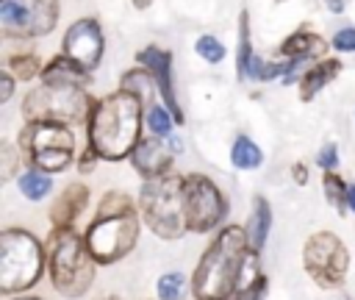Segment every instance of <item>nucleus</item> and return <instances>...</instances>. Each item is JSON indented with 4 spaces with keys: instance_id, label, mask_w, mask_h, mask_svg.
<instances>
[{
    "instance_id": "f257e3e1",
    "label": "nucleus",
    "mask_w": 355,
    "mask_h": 300,
    "mask_svg": "<svg viewBox=\"0 0 355 300\" xmlns=\"http://www.w3.org/2000/svg\"><path fill=\"white\" fill-rule=\"evenodd\" d=\"M255 247L247 239L244 228L227 225L202 253L194 278L191 294L194 300H230L239 289L258 278Z\"/></svg>"
},
{
    "instance_id": "f03ea898",
    "label": "nucleus",
    "mask_w": 355,
    "mask_h": 300,
    "mask_svg": "<svg viewBox=\"0 0 355 300\" xmlns=\"http://www.w3.org/2000/svg\"><path fill=\"white\" fill-rule=\"evenodd\" d=\"M141 97L133 92H116L103 97L89 114V144L100 158L119 161L139 144Z\"/></svg>"
},
{
    "instance_id": "7ed1b4c3",
    "label": "nucleus",
    "mask_w": 355,
    "mask_h": 300,
    "mask_svg": "<svg viewBox=\"0 0 355 300\" xmlns=\"http://www.w3.org/2000/svg\"><path fill=\"white\" fill-rule=\"evenodd\" d=\"M83 239L97 264H114L122 256H128L139 239V219L133 200L122 192L105 194Z\"/></svg>"
},
{
    "instance_id": "20e7f679",
    "label": "nucleus",
    "mask_w": 355,
    "mask_h": 300,
    "mask_svg": "<svg viewBox=\"0 0 355 300\" xmlns=\"http://www.w3.org/2000/svg\"><path fill=\"white\" fill-rule=\"evenodd\" d=\"M94 256L72 228H55L47 242V269L53 286L67 297H80L94 281Z\"/></svg>"
},
{
    "instance_id": "39448f33",
    "label": "nucleus",
    "mask_w": 355,
    "mask_h": 300,
    "mask_svg": "<svg viewBox=\"0 0 355 300\" xmlns=\"http://www.w3.org/2000/svg\"><path fill=\"white\" fill-rule=\"evenodd\" d=\"M44 253L33 233L6 228L0 233V292L14 294L31 289L42 275Z\"/></svg>"
},
{
    "instance_id": "423d86ee",
    "label": "nucleus",
    "mask_w": 355,
    "mask_h": 300,
    "mask_svg": "<svg viewBox=\"0 0 355 300\" xmlns=\"http://www.w3.org/2000/svg\"><path fill=\"white\" fill-rule=\"evenodd\" d=\"M139 206H141L144 222L161 239H178L183 231H189L186 214H183V178L178 175L147 178Z\"/></svg>"
},
{
    "instance_id": "0eeeda50",
    "label": "nucleus",
    "mask_w": 355,
    "mask_h": 300,
    "mask_svg": "<svg viewBox=\"0 0 355 300\" xmlns=\"http://www.w3.org/2000/svg\"><path fill=\"white\" fill-rule=\"evenodd\" d=\"M19 147L31 156V161L44 169V172H61L72 161V147L75 139L67 131L64 122H28L25 131L19 133Z\"/></svg>"
},
{
    "instance_id": "6e6552de",
    "label": "nucleus",
    "mask_w": 355,
    "mask_h": 300,
    "mask_svg": "<svg viewBox=\"0 0 355 300\" xmlns=\"http://www.w3.org/2000/svg\"><path fill=\"white\" fill-rule=\"evenodd\" d=\"M28 122L50 119V122H80L89 117V97L83 94L80 86H39L28 94L22 106Z\"/></svg>"
},
{
    "instance_id": "1a4fd4ad",
    "label": "nucleus",
    "mask_w": 355,
    "mask_h": 300,
    "mask_svg": "<svg viewBox=\"0 0 355 300\" xmlns=\"http://www.w3.org/2000/svg\"><path fill=\"white\" fill-rule=\"evenodd\" d=\"M183 214L189 231H211L222 222L227 214L225 197L216 189V183L205 175H186L183 178Z\"/></svg>"
},
{
    "instance_id": "9d476101",
    "label": "nucleus",
    "mask_w": 355,
    "mask_h": 300,
    "mask_svg": "<svg viewBox=\"0 0 355 300\" xmlns=\"http://www.w3.org/2000/svg\"><path fill=\"white\" fill-rule=\"evenodd\" d=\"M302 261H305L308 275L324 289L338 286L347 275V267H349V256H347L344 242L336 233H327V231L313 233L305 242Z\"/></svg>"
},
{
    "instance_id": "9b49d317",
    "label": "nucleus",
    "mask_w": 355,
    "mask_h": 300,
    "mask_svg": "<svg viewBox=\"0 0 355 300\" xmlns=\"http://www.w3.org/2000/svg\"><path fill=\"white\" fill-rule=\"evenodd\" d=\"M0 19L11 33L42 36L55 28L58 3L55 0H3Z\"/></svg>"
},
{
    "instance_id": "f8f14e48",
    "label": "nucleus",
    "mask_w": 355,
    "mask_h": 300,
    "mask_svg": "<svg viewBox=\"0 0 355 300\" xmlns=\"http://www.w3.org/2000/svg\"><path fill=\"white\" fill-rule=\"evenodd\" d=\"M64 56H69L83 69H94L103 56V33L94 19L75 22L64 36Z\"/></svg>"
},
{
    "instance_id": "ddd939ff",
    "label": "nucleus",
    "mask_w": 355,
    "mask_h": 300,
    "mask_svg": "<svg viewBox=\"0 0 355 300\" xmlns=\"http://www.w3.org/2000/svg\"><path fill=\"white\" fill-rule=\"evenodd\" d=\"M139 64H144L153 72V78L158 83V92L166 100V108L172 111V117L178 122H183V111H180V106L175 100V92H172V56L161 47H147V50L139 53Z\"/></svg>"
},
{
    "instance_id": "4468645a",
    "label": "nucleus",
    "mask_w": 355,
    "mask_h": 300,
    "mask_svg": "<svg viewBox=\"0 0 355 300\" xmlns=\"http://www.w3.org/2000/svg\"><path fill=\"white\" fill-rule=\"evenodd\" d=\"M169 153H172V150H166V147L153 136V139H139V144L133 147L130 158H133V167H136L144 178H158V175H164V172L169 169V161H172Z\"/></svg>"
},
{
    "instance_id": "2eb2a0df",
    "label": "nucleus",
    "mask_w": 355,
    "mask_h": 300,
    "mask_svg": "<svg viewBox=\"0 0 355 300\" xmlns=\"http://www.w3.org/2000/svg\"><path fill=\"white\" fill-rule=\"evenodd\" d=\"M86 203H89V189H86L83 183H72V186H67V192L53 203V211H50L55 228H72L75 217L83 211Z\"/></svg>"
},
{
    "instance_id": "dca6fc26",
    "label": "nucleus",
    "mask_w": 355,
    "mask_h": 300,
    "mask_svg": "<svg viewBox=\"0 0 355 300\" xmlns=\"http://www.w3.org/2000/svg\"><path fill=\"white\" fill-rule=\"evenodd\" d=\"M42 78L50 86H80L83 89V83L89 81V69H83L80 64H75L69 56H58V58H53L44 67Z\"/></svg>"
},
{
    "instance_id": "f3484780",
    "label": "nucleus",
    "mask_w": 355,
    "mask_h": 300,
    "mask_svg": "<svg viewBox=\"0 0 355 300\" xmlns=\"http://www.w3.org/2000/svg\"><path fill=\"white\" fill-rule=\"evenodd\" d=\"M324 39H319L316 33L311 31H297L291 33L283 44H280V53L288 56V58H311V56H322L324 53Z\"/></svg>"
},
{
    "instance_id": "a211bd4d",
    "label": "nucleus",
    "mask_w": 355,
    "mask_h": 300,
    "mask_svg": "<svg viewBox=\"0 0 355 300\" xmlns=\"http://www.w3.org/2000/svg\"><path fill=\"white\" fill-rule=\"evenodd\" d=\"M269 225H272V208L263 197H255L252 200V214H250V222H247V239L255 250H261L266 244V236H269Z\"/></svg>"
},
{
    "instance_id": "6ab92c4d",
    "label": "nucleus",
    "mask_w": 355,
    "mask_h": 300,
    "mask_svg": "<svg viewBox=\"0 0 355 300\" xmlns=\"http://www.w3.org/2000/svg\"><path fill=\"white\" fill-rule=\"evenodd\" d=\"M338 69H341V64H338V61H333V58H327V61H322V64L311 67V69L302 75L300 97H302V100H311V97H313L324 83H330V81L338 75Z\"/></svg>"
},
{
    "instance_id": "aec40b11",
    "label": "nucleus",
    "mask_w": 355,
    "mask_h": 300,
    "mask_svg": "<svg viewBox=\"0 0 355 300\" xmlns=\"http://www.w3.org/2000/svg\"><path fill=\"white\" fill-rule=\"evenodd\" d=\"M230 161H233L239 169H255V167H261L263 156H261V150H258V144H255L252 139L239 136L236 144H233V150H230Z\"/></svg>"
},
{
    "instance_id": "412c9836",
    "label": "nucleus",
    "mask_w": 355,
    "mask_h": 300,
    "mask_svg": "<svg viewBox=\"0 0 355 300\" xmlns=\"http://www.w3.org/2000/svg\"><path fill=\"white\" fill-rule=\"evenodd\" d=\"M250 61H252V44H250V19H247V11H241V17H239V58H236V69H239V78H241V81L247 78Z\"/></svg>"
},
{
    "instance_id": "4be33fe9",
    "label": "nucleus",
    "mask_w": 355,
    "mask_h": 300,
    "mask_svg": "<svg viewBox=\"0 0 355 300\" xmlns=\"http://www.w3.org/2000/svg\"><path fill=\"white\" fill-rule=\"evenodd\" d=\"M50 178H47V172L44 169H31V172H25L22 178H19V192L28 197V200H42L47 192H50Z\"/></svg>"
},
{
    "instance_id": "5701e85b",
    "label": "nucleus",
    "mask_w": 355,
    "mask_h": 300,
    "mask_svg": "<svg viewBox=\"0 0 355 300\" xmlns=\"http://www.w3.org/2000/svg\"><path fill=\"white\" fill-rule=\"evenodd\" d=\"M172 111H166L164 106L158 103H150L147 106V128L153 131V136H166L169 128H172Z\"/></svg>"
},
{
    "instance_id": "b1692460",
    "label": "nucleus",
    "mask_w": 355,
    "mask_h": 300,
    "mask_svg": "<svg viewBox=\"0 0 355 300\" xmlns=\"http://www.w3.org/2000/svg\"><path fill=\"white\" fill-rule=\"evenodd\" d=\"M324 194H327V200H330V206L336 211L347 208V183L338 175H333V172L324 175Z\"/></svg>"
},
{
    "instance_id": "393cba45",
    "label": "nucleus",
    "mask_w": 355,
    "mask_h": 300,
    "mask_svg": "<svg viewBox=\"0 0 355 300\" xmlns=\"http://www.w3.org/2000/svg\"><path fill=\"white\" fill-rule=\"evenodd\" d=\"M158 297L161 300H180L183 297V275L166 272L158 278Z\"/></svg>"
},
{
    "instance_id": "a878e982",
    "label": "nucleus",
    "mask_w": 355,
    "mask_h": 300,
    "mask_svg": "<svg viewBox=\"0 0 355 300\" xmlns=\"http://www.w3.org/2000/svg\"><path fill=\"white\" fill-rule=\"evenodd\" d=\"M197 53H200L205 61H211V64H216V61L225 58V47H222L214 36H200V39H197Z\"/></svg>"
},
{
    "instance_id": "bb28decb",
    "label": "nucleus",
    "mask_w": 355,
    "mask_h": 300,
    "mask_svg": "<svg viewBox=\"0 0 355 300\" xmlns=\"http://www.w3.org/2000/svg\"><path fill=\"white\" fill-rule=\"evenodd\" d=\"M8 67L19 75V78H33L39 72V58L36 56H14L8 61Z\"/></svg>"
},
{
    "instance_id": "cd10ccee",
    "label": "nucleus",
    "mask_w": 355,
    "mask_h": 300,
    "mask_svg": "<svg viewBox=\"0 0 355 300\" xmlns=\"http://www.w3.org/2000/svg\"><path fill=\"white\" fill-rule=\"evenodd\" d=\"M263 292H266V278L258 275L252 283H247L244 289H239L230 300H263Z\"/></svg>"
},
{
    "instance_id": "c85d7f7f",
    "label": "nucleus",
    "mask_w": 355,
    "mask_h": 300,
    "mask_svg": "<svg viewBox=\"0 0 355 300\" xmlns=\"http://www.w3.org/2000/svg\"><path fill=\"white\" fill-rule=\"evenodd\" d=\"M333 47L341 53H355V28H341L333 36Z\"/></svg>"
},
{
    "instance_id": "c756f323",
    "label": "nucleus",
    "mask_w": 355,
    "mask_h": 300,
    "mask_svg": "<svg viewBox=\"0 0 355 300\" xmlns=\"http://www.w3.org/2000/svg\"><path fill=\"white\" fill-rule=\"evenodd\" d=\"M316 164L330 172V169L338 164V150H336V144H324V147L319 150V156H316Z\"/></svg>"
},
{
    "instance_id": "7c9ffc66",
    "label": "nucleus",
    "mask_w": 355,
    "mask_h": 300,
    "mask_svg": "<svg viewBox=\"0 0 355 300\" xmlns=\"http://www.w3.org/2000/svg\"><path fill=\"white\" fill-rule=\"evenodd\" d=\"M0 156H3V178H11V172H14V150H11V144H3Z\"/></svg>"
},
{
    "instance_id": "2f4dec72",
    "label": "nucleus",
    "mask_w": 355,
    "mask_h": 300,
    "mask_svg": "<svg viewBox=\"0 0 355 300\" xmlns=\"http://www.w3.org/2000/svg\"><path fill=\"white\" fill-rule=\"evenodd\" d=\"M97 156H100V153H97V150H94V147L89 144V147H86V153H83V161H80V169H83V172H86V169H92V167H94V158H97Z\"/></svg>"
},
{
    "instance_id": "473e14b6",
    "label": "nucleus",
    "mask_w": 355,
    "mask_h": 300,
    "mask_svg": "<svg viewBox=\"0 0 355 300\" xmlns=\"http://www.w3.org/2000/svg\"><path fill=\"white\" fill-rule=\"evenodd\" d=\"M3 94H0V100H8L11 97V92H14V81H11V75L8 72H3Z\"/></svg>"
},
{
    "instance_id": "72a5a7b5",
    "label": "nucleus",
    "mask_w": 355,
    "mask_h": 300,
    "mask_svg": "<svg viewBox=\"0 0 355 300\" xmlns=\"http://www.w3.org/2000/svg\"><path fill=\"white\" fill-rule=\"evenodd\" d=\"M291 175L297 178V183H305V181H308V175H305V167H302V164H297V167L291 169Z\"/></svg>"
},
{
    "instance_id": "f704fd0d",
    "label": "nucleus",
    "mask_w": 355,
    "mask_h": 300,
    "mask_svg": "<svg viewBox=\"0 0 355 300\" xmlns=\"http://www.w3.org/2000/svg\"><path fill=\"white\" fill-rule=\"evenodd\" d=\"M347 208H349V211H355V183H349V186H347Z\"/></svg>"
},
{
    "instance_id": "c9c22d12",
    "label": "nucleus",
    "mask_w": 355,
    "mask_h": 300,
    "mask_svg": "<svg viewBox=\"0 0 355 300\" xmlns=\"http://www.w3.org/2000/svg\"><path fill=\"white\" fill-rule=\"evenodd\" d=\"M324 3H327V8H330L333 14H341V11H344V3H341V0H324Z\"/></svg>"
},
{
    "instance_id": "e433bc0d",
    "label": "nucleus",
    "mask_w": 355,
    "mask_h": 300,
    "mask_svg": "<svg viewBox=\"0 0 355 300\" xmlns=\"http://www.w3.org/2000/svg\"><path fill=\"white\" fill-rule=\"evenodd\" d=\"M183 144H180V139H175V136H169V150H180Z\"/></svg>"
},
{
    "instance_id": "4c0bfd02",
    "label": "nucleus",
    "mask_w": 355,
    "mask_h": 300,
    "mask_svg": "<svg viewBox=\"0 0 355 300\" xmlns=\"http://www.w3.org/2000/svg\"><path fill=\"white\" fill-rule=\"evenodd\" d=\"M133 6H139V8H147V6H150V0H133Z\"/></svg>"
},
{
    "instance_id": "58836bf2",
    "label": "nucleus",
    "mask_w": 355,
    "mask_h": 300,
    "mask_svg": "<svg viewBox=\"0 0 355 300\" xmlns=\"http://www.w3.org/2000/svg\"><path fill=\"white\" fill-rule=\"evenodd\" d=\"M14 300H39V297H14Z\"/></svg>"
},
{
    "instance_id": "ea45409f",
    "label": "nucleus",
    "mask_w": 355,
    "mask_h": 300,
    "mask_svg": "<svg viewBox=\"0 0 355 300\" xmlns=\"http://www.w3.org/2000/svg\"><path fill=\"white\" fill-rule=\"evenodd\" d=\"M103 300H119V297H114V294H111V297H103Z\"/></svg>"
},
{
    "instance_id": "a19ab883",
    "label": "nucleus",
    "mask_w": 355,
    "mask_h": 300,
    "mask_svg": "<svg viewBox=\"0 0 355 300\" xmlns=\"http://www.w3.org/2000/svg\"><path fill=\"white\" fill-rule=\"evenodd\" d=\"M336 300H347V297H344V294H341V297H336Z\"/></svg>"
}]
</instances>
